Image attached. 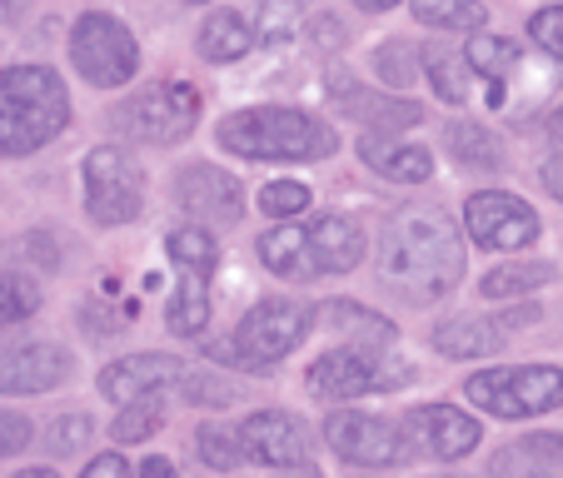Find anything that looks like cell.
Here are the masks:
<instances>
[{
  "label": "cell",
  "instance_id": "obj_4",
  "mask_svg": "<svg viewBox=\"0 0 563 478\" xmlns=\"http://www.w3.org/2000/svg\"><path fill=\"white\" fill-rule=\"evenodd\" d=\"M364 255V234L350 214H319L314 224H285L260 234V259L285 279L350 275Z\"/></svg>",
  "mask_w": 563,
  "mask_h": 478
},
{
  "label": "cell",
  "instance_id": "obj_22",
  "mask_svg": "<svg viewBox=\"0 0 563 478\" xmlns=\"http://www.w3.org/2000/svg\"><path fill=\"white\" fill-rule=\"evenodd\" d=\"M449 155L464 165V170H504V149H499V140L489 135L484 125H474V120H454L449 125Z\"/></svg>",
  "mask_w": 563,
  "mask_h": 478
},
{
  "label": "cell",
  "instance_id": "obj_30",
  "mask_svg": "<svg viewBox=\"0 0 563 478\" xmlns=\"http://www.w3.org/2000/svg\"><path fill=\"white\" fill-rule=\"evenodd\" d=\"M159 424H165V399H159V393H150V399H135V404L120 409L115 438H120V444H140V438H150Z\"/></svg>",
  "mask_w": 563,
  "mask_h": 478
},
{
  "label": "cell",
  "instance_id": "obj_25",
  "mask_svg": "<svg viewBox=\"0 0 563 478\" xmlns=\"http://www.w3.org/2000/svg\"><path fill=\"white\" fill-rule=\"evenodd\" d=\"M519 41H509V35H484V41H474L468 45V70H478L484 75V80H494L489 86V100H504V90H499V80L504 75L514 70V65H519Z\"/></svg>",
  "mask_w": 563,
  "mask_h": 478
},
{
  "label": "cell",
  "instance_id": "obj_13",
  "mask_svg": "<svg viewBox=\"0 0 563 478\" xmlns=\"http://www.w3.org/2000/svg\"><path fill=\"white\" fill-rule=\"evenodd\" d=\"M234 434H240L245 458H255V464H265V468H309L305 424L289 419V414H279V409H260V414H250Z\"/></svg>",
  "mask_w": 563,
  "mask_h": 478
},
{
  "label": "cell",
  "instance_id": "obj_10",
  "mask_svg": "<svg viewBox=\"0 0 563 478\" xmlns=\"http://www.w3.org/2000/svg\"><path fill=\"white\" fill-rule=\"evenodd\" d=\"M309 314H314V309L295 304V299H260V304L240 319V330H234L240 359L255 364V369H269L275 359H285L309 334Z\"/></svg>",
  "mask_w": 563,
  "mask_h": 478
},
{
  "label": "cell",
  "instance_id": "obj_1",
  "mask_svg": "<svg viewBox=\"0 0 563 478\" xmlns=\"http://www.w3.org/2000/svg\"><path fill=\"white\" fill-rule=\"evenodd\" d=\"M379 275L394 294L405 299H439L464 275V245L459 230L439 204H405L384 224L379 240Z\"/></svg>",
  "mask_w": 563,
  "mask_h": 478
},
{
  "label": "cell",
  "instance_id": "obj_23",
  "mask_svg": "<svg viewBox=\"0 0 563 478\" xmlns=\"http://www.w3.org/2000/svg\"><path fill=\"white\" fill-rule=\"evenodd\" d=\"M165 324H170V334H180V340L205 334V324H210V289H205L200 275H185L180 279L170 309H165Z\"/></svg>",
  "mask_w": 563,
  "mask_h": 478
},
{
  "label": "cell",
  "instance_id": "obj_8",
  "mask_svg": "<svg viewBox=\"0 0 563 478\" xmlns=\"http://www.w3.org/2000/svg\"><path fill=\"white\" fill-rule=\"evenodd\" d=\"M115 130L130 140H145V145H175L195 130L200 120V96L180 80H165V86H150L140 96H130L125 105L115 110Z\"/></svg>",
  "mask_w": 563,
  "mask_h": 478
},
{
  "label": "cell",
  "instance_id": "obj_18",
  "mask_svg": "<svg viewBox=\"0 0 563 478\" xmlns=\"http://www.w3.org/2000/svg\"><path fill=\"white\" fill-rule=\"evenodd\" d=\"M409 434L424 444V454H434V458H464V454H474L478 448V424L464 414V409H449V404H424V409H415L409 414Z\"/></svg>",
  "mask_w": 563,
  "mask_h": 478
},
{
  "label": "cell",
  "instance_id": "obj_46",
  "mask_svg": "<svg viewBox=\"0 0 563 478\" xmlns=\"http://www.w3.org/2000/svg\"><path fill=\"white\" fill-rule=\"evenodd\" d=\"M15 15H25V0H0V21H15Z\"/></svg>",
  "mask_w": 563,
  "mask_h": 478
},
{
  "label": "cell",
  "instance_id": "obj_9",
  "mask_svg": "<svg viewBox=\"0 0 563 478\" xmlns=\"http://www.w3.org/2000/svg\"><path fill=\"white\" fill-rule=\"evenodd\" d=\"M86 210L96 224H130L145 210V170L120 145L86 155Z\"/></svg>",
  "mask_w": 563,
  "mask_h": 478
},
{
  "label": "cell",
  "instance_id": "obj_20",
  "mask_svg": "<svg viewBox=\"0 0 563 478\" xmlns=\"http://www.w3.org/2000/svg\"><path fill=\"white\" fill-rule=\"evenodd\" d=\"M360 155L374 175H384V180H394V185H424L429 175H434V155H429L424 145H394V140H384V135H364Z\"/></svg>",
  "mask_w": 563,
  "mask_h": 478
},
{
  "label": "cell",
  "instance_id": "obj_48",
  "mask_svg": "<svg viewBox=\"0 0 563 478\" xmlns=\"http://www.w3.org/2000/svg\"><path fill=\"white\" fill-rule=\"evenodd\" d=\"M15 478H55V468H25V474H15Z\"/></svg>",
  "mask_w": 563,
  "mask_h": 478
},
{
  "label": "cell",
  "instance_id": "obj_24",
  "mask_svg": "<svg viewBox=\"0 0 563 478\" xmlns=\"http://www.w3.org/2000/svg\"><path fill=\"white\" fill-rule=\"evenodd\" d=\"M255 45V31H245V21L234 11H210V21L200 25V55L205 60H240Z\"/></svg>",
  "mask_w": 563,
  "mask_h": 478
},
{
  "label": "cell",
  "instance_id": "obj_44",
  "mask_svg": "<svg viewBox=\"0 0 563 478\" xmlns=\"http://www.w3.org/2000/svg\"><path fill=\"white\" fill-rule=\"evenodd\" d=\"M533 319H543V314L529 304V309H514V314H504V324H509V330H523V324H533Z\"/></svg>",
  "mask_w": 563,
  "mask_h": 478
},
{
  "label": "cell",
  "instance_id": "obj_11",
  "mask_svg": "<svg viewBox=\"0 0 563 478\" xmlns=\"http://www.w3.org/2000/svg\"><path fill=\"white\" fill-rule=\"evenodd\" d=\"M324 438H330V448L344 458V464H360V468L409 464L405 429L379 419V414H350V409H340V414L324 419Z\"/></svg>",
  "mask_w": 563,
  "mask_h": 478
},
{
  "label": "cell",
  "instance_id": "obj_41",
  "mask_svg": "<svg viewBox=\"0 0 563 478\" xmlns=\"http://www.w3.org/2000/svg\"><path fill=\"white\" fill-rule=\"evenodd\" d=\"M80 478H130V468L120 454H100V458H90V468Z\"/></svg>",
  "mask_w": 563,
  "mask_h": 478
},
{
  "label": "cell",
  "instance_id": "obj_3",
  "mask_svg": "<svg viewBox=\"0 0 563 478\" xmlns=\"http://www.w3.org/2000/svg\"><path fill=\"white\" fill-rule=\"evenodd\" d=\"M70 120V96L45 65L0 70V155H31L51 145Z\"/></svg>",
  "mask_w": 563,
  "mask_h": 478
},
{
  "label": "cell",
  "instance_id": "obj_40",
  "mask_svg": "<svg viewBox=\"0 0 563 478\" xmlns=\"http://www.w3.org/2000/svg\"><path fill=\"white\" fill-rule=\"evenodd\" d=\"M309 35H314V45H324V51H340L344 45V25L334 21V15H314V21H309Z\"/></svg>",
  "mask_w": 563,
  "mask_h": 478
},
{
  "label": "cell",
  "instance_id": "obj_15",
  "mask_svg": "<svg viewBox=\"0 0 563 478\" xmlns=\"http://www.w3.org/2000/svg\"><path fill=\"white\" fill-rule=\"evenodd\" d=\"M70 379V354L60 344L25 340L0 349V393H45Z\"/></svg>",
  "mask_w": 563,
  "mask_h": 478
},
{
  "label": "cell",
  "instance_id": "obj_14",
  "mask_svg": "<svg viewBox=\"0 0 563 478\" xmlns=\"http://www.w3.org/2000/svg\"><path fill=\"white\" fill-rule=\"evenodd\" d=\"M175 204L205 224H240V214H245V190H240L234 175L214 170V165H190V170H180V180H175Z\"/></svg>",
  "mask_w": 563,
  "mask_h": 478
},
{
  "label": "cell",
  "instance_id": "obj_38",
  "mask_svg": "<svg viewBox=\"0 0 563 478\" xmlns=\"http://www.w3.org/2000/svg\"><path fill=\"white\" fill-rule=\"evenodd\" d=\"M90 434H96V424H90L86 414H65V419H55V424H51L45 448H51V454H75V448L86 444Z\"/></svg>",
  "mask_w": 563,
  "mask_h": 478
},
{
  "label": "cell",
  "instance_id": "obj_43",
  "mask_svg": "<svg viewBox=\"0 0 563 478\" xmlns=\"http://www.w3.org/2000/svg\"><path fill=\"white\" fill-rule=\"evenodd\" d=\"M543 185H549V190L563 200V155H553L549 165H543Z\"/></svg>",
  "mask_w": 563,
  "mask_h": 478
},
{
  "label": "cell",
  "instance_id": "obj_12",
  "mask_svg": "<svg viewBox=\"0 0 563 478\" xmlns=\"http://www.w3.org/2000/svg\"><path fill=\"white\" fill-rule=\"evenodd\" d=\"M464 224L484 249H523L539 240V214L509 190H478L464 204Z\"/></svg>",
  "mask_w": 563,
  "mask_h": 478
},
{
  "label": "cell",
  "instance_id": "obj_51",
  "mask_svg": "<svg viewBox=\"0 0 563 478\" xmlns=\"http://www.w3.org/2000/svg\"><path fill=\"white\" fill-rule=\"evenodd\" d=\"M305 478H314V474H305Z\"/></svg>",
  "mask_w": 563,
  "mask_h": 478
},
{
  "label": "cell",
  "instance_id": "obj_39",
  "mask_svg": "<svg viewBox=\"0 0 563 478\" xmlns=\"http://www.w3.org/2000/svg\"><path fill=\"white\" fill-rule=\"evenodd\" d=\"M25 444H31V419H25V414H5V409H0V458L21 454Z\"/></svg>",
  "mask_w": 563,
  "mask_h": 478
},
{
  "label": "cell",
  "instance_id": "obj_26",
  "mask_svg": "<svg viewBox=\"0 0 563 478\" xmlns=\"http://www.w3.org/2000/svg\"><path fill=\"white\" fill-rule=\"evenodd\" d=\"M165 249H170L175 265H185V275H200V279L210 275L214 265H220V249H214L210 230H195V224L165 234Z\"/></svg>",
  "mask_w": 563,
  "mask_h": 478
},
{
  "label": "cell",
  "instance_id": "obj_50",
  "mask_svg": "<svg viewBox=\"0 0 563 478\" xmlns=\"http://www.w3.org/2000/svg\"><path fill=\"white\" fill-rule=\"evenodd\" d=\"M190 5H205V0H190Z\"/></svg>",
  "mask_w": 563,
  "mask_h": 478
},
{
  "label": "cell",
  "instance_id": "obj_29",
  "mask_svg": "<svg viewBox=\"0 0 563 478\" xmlns=\"http://www.w3.org/2000/svg\"><path fill=\"white\" fill-rule=\"evenodd\" d=\"M415 15L424 25H444V31H478L484 25L478 0H415Z\"/></svg>",
  "mask_w": 563,
  "mask_h": 478
},
{
  "label": "cell",
  "instance_id": "obj_2",
  "mask_svg": "<svg viewBox=\"0 0 563 478\" xmlns=\"http://www.w3.org/2000/svg\"><path fill=\"white\" fill-rule=\"evenodd\" d=\"M220 145L240 159H330L340 149L334 125L305 115V110L285 105H260V110H234L230 120H220Z\"/></svg>",
  "mask_w": 563,
  "mask_h": 478
},
{
  "label": "cell",
  "instance_id": "obj_33",
  "mask_svg": "<svg viewBox=\"0 0 563 478\" xmlns=\"http://www.w3.org/2000/svg\"><path fill=\"white\" fill-rule=\"evenodd\" d=\"M35 304H41V289H35L31 279H21V275H0V330H11V324L31 319V314H35Z\"/></svg>",
  "mask_w": 563,
  "mask_h": 478
},
{
  "label": "cell",
  "instance_id": "obj_7",
  "mask_svg": "<svg viewBox=\"0 0 563 478\" xmlns=\"http://www.w3.org/2000/svg\"><path fill=\"white\" fill-rule=\"evenodd\" d=\"M409 379H415V369L405 359H389V354H374V349H334L309 364V374H305L309 393H319V399L389 393V389H405Z\"/></svg>",
  "mask_w": 563,
  "mask_h": 478
},
{
  "label": "cell",
  "instance_id": "obj_31",
  "mask_svg": "<svg viewBox=\"0 0 563 478\" xmlns=\"http://www.w3.org/2000/svg\"><path fill=\"white\" fill-rule=\"evenodd\" d=\"M464 65H468V60H459V55H449V51H429V55H424L429 80H434L439 100H449V105H464V100H468Z\"/></svg>",
  "mask_w": 563,
  "mask_h": 478
},
{
  "label": "cell",
  "instance_id": "obj_36",
  "mask_svg": "<svg viewBox=\"0 0 563 478\" xmlns=\"http://www.w3.org/2000/svg\"><path fill=\"white\" fill-rule=\"evenodd\" d=\"M180 389H185V404H200V409H224V404H234V383L220 379V374H210V369L185 374Z\"/></svg>",
  "mask_w": 563,
  "mask_h": 478
},
{
  "label": "cell",
  "instance_id": "obj_42",
  "mask_svg": "<svg viewBox=\"0 0 563 478\" xmlns=\"http://www.w3.org/2000/svg\"><path fill=\"white\" fill-rule=\"evenodd\" d=\"M135 478H175V464H170V458H145Z\"/></svg>",
  "mask_w": 563,
  "mask_h": 478
},
{
  "label": "cell",
  "instance_id": "obj_34",
  "mask_svg": "<svg viewBox=\"0 0 563 478\" xmlns=\"http://www.w3.org/2000/svg\"><path fill=\"white\" fill-rule=\"evenodd\" d=\"M374 70H379V80H389L394 90H405L419 80V60L415 51H409V41H389L379 45V55H374Z\"/></svg>",
  "mask_w": 563,
  "mask_h": 478
},
{
  "label": "cell",
  "instance_id": "obj_27",
  "mask_svg": "<svg viewBox=\"0 0 563 478\" xmlns=\"http://www.w3.org/2000/svg\"><path fill=\"white\" fill-rule=\"evenodd\" d=\"M553 279V265H499L489 269V275L478 279V289H484V299H514V294H529V289H543Z\"/></svg>",
  "mask_w": 563,
  "mask_h": 478
},
{
  "label": "cell",
  "instance_id": "obj_49",
  "mask_svg": "<svg viewBox=\"0 0 563 478\" xmlns=\"http://www.w3.org/2000/svg\"><path fill=\"white\" fill-rule=\"evenodd\" d=\"M553 135L563 140V110H559V115H553Z\"/></svg>",
  "mask_w": 563,
  "mask_h": 478
},
{
  "label": "cell",
  "instance_id": "obj_21",
  "mask_svg": "<svg viewBox=\"0 0 563 478\" xmlns=\"http://www.w3.org/2000/svg\"><path fill=\"white\" fill-rule=\"evenodd\" d=\"M504 344V334L494 330L489 319H449V324H439L434 330V349L449 354V359H484V354H494Z\"/></svg>",
  "mask_w": 563,
  "mask_h": 478
},
{
  "label": "cell",
  "instance_id": "obj_32",
  "mask_svg": "<svg viewBox=\"0 0 563 478\" xmlns=\"http://www.w3.org/2000/svg\"><path fill=\"white\" fill-rule=\"evenodd\" d=\"M195 454H200L210 468H220V474H230V468L245 464L240 434H230V429H210V424H205L200 434H195Z\"/></svg>",
  "mask_w": 563,
  "mask_h": 478
},
{
  "label": "cell",
  "instance_id": "obj_17",
  "mask_svg": "<svg viewBox=\"0 0 563 478\" xmlns=\"http://www.w3.org/2000/svg\"><path fill=\"white\" fill-rule=\"evenodd\" d=\"M180 379H185V364L170 359V354H130V359H115L100 374V393L115 399V404H135V399H150V393L170 389Z\"/></svg>",
  "mask_w": 563,
  "mask_h": 478
},
{
  "label": "cell",
  "instance_id": "obj_47",
  "mask_svg": "<svg viewBox=\"0 0 563 478\" xmlns=\"http://www.w3.org/2000/svg\"><path fill=\"white\" fill-rule=\"evenodd\" d=\"M364 11H394V5H399V0H360Z\"/></svg>",
  "mask_w": 563,
  "mask_h": 478
},
{
  "label": "cell",
  "instance_id": "obj_28",
  "mask_svg": "<svg viewBox=\"0 0 563 478\" xmlns=\"http://www.w3.org/2000/svg\"><path fill=\"white\" fill-rule=\"evenodd\" d=\"M319 319H324V324H334V330L364 334V340H374V344H394V324H389V319L369 314V309L350 304V299H330V304H319Z\"/></svg>",
  "mask_w": 563,
  "mask_h": 478
},
{
  "label": "cell",
  "instance_id": "obj_35",
  "mask_svg": "<svg viewBox=\"0 0 563 478\" xmlns=\"http://www.w3.org/2000/svg\"><path fill=\"white\" fill-rule=\"evenodd\" d=\"M260 210L269 214V220H295V214L309 210V185L299 180H275L260 190Z\"/></svg>",
  "mask_w": 563,
  "mask_h": 478
},
{
  "label": "cell",
  "instance_id": "obj_6",
  "mask_svg": "<svg viewBox=\"0 0 563 478\" xmlns=\"http://www.w3.org/2000/svg\"><path fill=\"white\" fill-rule=\"evenodd\" d=\"M70 60L75 70L86 75L90 86L100 90H115V86H130L140 70V45L115 15L106 11H86L75 21L70 31Z\"/></svg>",
  "mask_w": 563,
  "mask_h": 478
},
{
  "label": "cell",
  "instance_id": "obj_45",
  "mask_svg": "<svg viewBox=\"0 0 563 478\" xmlns=\"http://www.w3.org/2000/svg\"><path fill=\"white\" fill-rule=\"evenodd\" d=\"M31 255L41 259V265H55V245H45V234H31Z\"/></svg>",
  "mask_w": 563,
  "mask_h": 478
},
{
  "label": "cell",
  "instance_id": "obj_37",
  "mask_svg": "<svg viewBox=\"0 0 563 478\" xmlns=\"http://www.w3.org/2000/svg\"><path fill=\"white\" fill-rule=\"evenodd\" d=\"M529 35H533V45H539L543 55H553V60L563 65V5H549V11H533Z\"/></svg>",
  "mask_w": 563,
  "mask_h": 478
},
{
  "label": "cell",
  "instance_id": "obj_5",
  "mask_svg": "<svg viewBox=\"0 0 563 478\" xmlns=\"http://www.w3.org/2000/svg\"><path fill=\"white\" fill-rule=\"evenodd\" d=\"M468 399L478 409H489L494 419H533L563 404V369L553 364H509V369H489L468 379Z\"/></svg>",
  "mask_w": 563,
  "mask_h": 478
},
{
  "label": "cell",
  "instance_id": "obj_16",
  "mask_svg": "<svg viewBox=\"0 0 563 478\" xmlns=\"http://www.w3.org/2000/svg\"><path fill=\"white\" fill-rule=\"evenodd\" d=\"M330 105L340 110V115H350V120H364L374 135H399V130L424 125V110H419L415 100L369 96L354 75H334V80H330Z\"/></svg>",
  "mask_w": 563,
  "mask_h": 478
},
{
  "label": "cell",
  "instance_id": "obj_19",
  "mask_svg": "<svg viewBox=\"0 0 563 478\" xmlns=\"http://www.w3.org/2000/svg\"><path fill=\"white\" fill-rule=\"evenodd\" d=\"M489 478H563V434H529L489 458Z\"/></svg>",
  "mask_w": 563,
  "mask_h": 478
}]
</instances>
